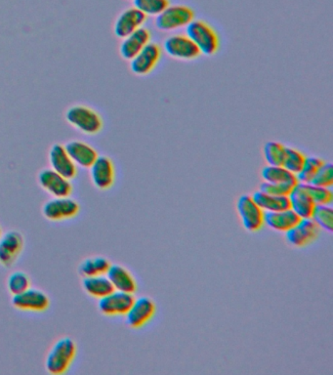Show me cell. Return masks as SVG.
Listing matches in <instances>:
<instances>
[{
    "instance_id": "d590c367",
    "label": "cell",
    "mask_w": 333,
    "mask_h": 375,
    "mask_svg": "<svg viewBox=\"0 0 333 375\" xmlns=\"http://www.w3.org/2000/svg\"><path fill=\"white\" fill-rule=\"evenodd\" d=\"M1 235H2V229H1V226H0V237H1Z\"/></svg>"
},
{
    "instance_id": "f1b7e54d",
    "label": "cell",
    "mask_w": 333,
    "mask_h": 375,
    "mask_svg": "<svg viewBox=\"0 0 333 375\" xmlns=\"http://www.w3.org/2000/svg\"><path fill=\"white\" fill-rule=\"evenodd\" d=\"M306 192L310 195L316 205H330L333 202L332 188L314 186L312 184H303Z\"/></svg>"
},
{
    "instance_id": "836d02e7",
    "label": "cell",
    "mask_w": 333,
    "mask_h": 375,
    "mask_svg": "<svg viewBox=\"0 0 333 375\" xmlns=\"http://www.w3.org/2000/svg\"><path fill=\"white\" fill-rule=\"evenodd\" d=\"M312 185L314 186L332 188L333 186V166L332 163H324L317 171Z\"/></svg>"
},
{
    "instance_id": "4dcf8cb0",
    "label": "cell",
    "mask_w": 333,
    "mask_h": 375,
    "mask_svg": "<svg viewBox=\"0 0 333 375\" xmlns=\"http://www.w3.org/2000/svg\"><path fill=\"white\" fill-rule=\"evenodd\" d=\"M134 7L146 16H158L169 6L168 0H133Z\"/></svg>"
},
{
    "instance_id": "f546056e",
    "label": "cell",
    "mask_w": 333,
    "mask_h": 375,
    "mask_svg": "<svg viewBox=\"0 0 333 375\" xmlns=\"http://www.w3.org/2000/svg\"><path fill=\"white\" fill-rule=\"evenodd\" d=\"M306 155L293 148L285 147V155L282 166L293 174H297L305 163Z\"/></svg>"
},
{
    "instance_id": "d6986e66",
    "label": "cell",
    "mask_w": 333,
    "mask_h": 375,
    "mask_svg": "<svg viewBox=\"0 0 333 375\" xmlns=\"http://www.w3.org/2000/svg\"><path fill=\"white\" fill-rule=\"evenodd\" d=\"M66 150L76 166L90 168L97 160V150L86 143L81 141H71L65 146Z\"/></svg>"
},
{
    "instance_id": "8992f818",
    "label": "cell",
    "mask_w": 333,
    "mask_h": 375,
    "mask_svg": "<svg viewBox=\"0 0 333 375\" xmlns=\"http://www.w3.org/2000/svg\"><path fill=\"white\" fill-rule=\"evenodd\" d=\"M79 210L78 202L70 197H54L45 203L42 213L50 221H63L76 217Z\"/></svg>"
},
{
    "instance_id": "d4e9b609",
    "label": "cell",
    "mask_w": 333,
    "mask_h": 375,
    "mask_svg": "<svg viewBox=\"0 0 333 375\" xmlns=\"http://www.w3.org/2000/svg\"><path fill=\"white\" fill-rule=\"evenodd\" d=\"M263 180L269 183L290 184L296 186L298 184L295 174L290 173L282 165H268L263 168Z\"/></svg>"
},
{
    "instance_id": "9c48e42d",
    "label": "cell",
    "mask_w": 333,
    "mask_h": 375,
    "mask_svg": "<svg viewBox=\"0 0 333 375\" xmlns=\"http://www.w3.org/2000/svg\"><path fill=\"white\" fill-rule=\"evenodd\" d=\"M25 244L20 232L9 231L0 237V264L11 267L22 252Z\"/></svg>"
},
{
    "instance_id": "484cf974",
    "label": "cell",
    "mask_w": 333,
    "mask_h": 375,
    "mask_svg": "<svg viewBox=\"0 0 333 375\" xmlns=\"http://www.w3.org/2000/svg\"><path fill=\"white\" fill-rule=\"evenodd\" d=\"M112 264L105 257H90L79 264L78 272L83 278L107 274Z\"/></svg>"
},
{
    "instance_id": "d6a6232c",
    "label": "cell",
    "mask_w": 333,
    "mask_h": 375,
    "mask_svg": "<svg viewBox=\"0 0 333 375\" xmlns=\"http://www.w3.org/2000/svg\"><path fill=\"white\" fill-rule=\"evenodd\" d=\"M30 278L24 272H14V273L10 274L9 278L7 279L8 290L12 295L20 294V293L30 289Z\"/></svg>"
},
{
    "instance_id": "4316f807",
    "label": "cell",
    "mask_w": 333,
    "mask_h": 375,
    "mask_svg": "<svg viewBox=\"0 0 333 375\" xmlns=\"http://www.w3.org/2000/svg\"><path fill=\"white\" fill-rule=\"evenodd\" d=\"M311 218L319 229L326 230L329 233L333 231V210L330 205H316Z\"/></svg>"
},
{
    "instance_id": "603a6c76",
    "label": "cell",
    "mask_w": 333,
    "mask_h": 375,
    "mask_svg": "<svg viewBox=\"0 0 333 375\" xmlns=\"http://www.w3.org/2000/svg\"><path fill=\"white\" fill-rule=\"evenodd\" d=\"M251 197L264 212L281 211L290 208L289 195H272L258 191Z\"/></svg>"
},
{
    "instance_id": "4fadbf2b",
    "label": "cell",
    "mask_w": 333,
    "mask_h": 375,
    "mask_svg": "<svg viewBox=\"0 0 333 375\" xmlns=\"http://www.w3.org/2000/svg\"><path fill=\"white\" fill-rule=\"evenodd\" d=\"M39 181L45 191L54 197H70L73 192L71 180L53 169H44L39 175Z\"/></svg>"
},
{
    "instance_id": "5b68a950",
    "label": "cell",
    "mask_w": 333,
    "mask_h": 375,
    "mask_svg": "<svg viewBox=\"0 0 333 375\" xmlns=\"http://www.w3.org/2000/svg\"><path fill=\"white\" fill-rule=\"evenodd\" d=\"M237 210L242 226L248 232H257L264 226V211L251 195H244L237 202Z\"/></svg>"
},
{
    "instance_id": "ffe728a7",
    "label": "cell",
    "mask_w": 333,
    "mask_h": 375,
    "mask_svg": "<svg viewBox=\"0 0 333 375\" xmlns=\"http://www.w3.org/2000/svg\"><path fill=\"white\" fill-rule=\"evenodd\" d=\"M290 210L294 211L300 219L311 218L316 207L310 195L306 192L304 185L298 183L289 195Z\"/></svg>"
},
{
    "instance_id": "277c9868",
    "label": "cell",
    "mask_w": 333,
    "mask_h": 375,
    "mask_svg": "<svg viewBox=\"0 0 333 375\" xmlns=\"http://www.w3.org/2000/svg\"><path fill=\"white\" fill-rule=\"evenodd\" d=\"M195 13L191 8L184 5L166 7L157 16L155 26L160 31H173L186 26L194 20Z\"/></svg>"
},
{
    "instance_id": "8fae6325",
    "label": "cell",
    "mask_w": 333,
    "mask_h": 375,
    "mask_svg": "<svg viewBox=\"0 0 333 375\" xmlns=\"http://www.w3.org/2000/svg\"><path fill=\"white\" fill-rule=\"evenodd\" d=\"M155 304L149 297L135 299L131 308L126 314V324L132 329H140L149 323L155 315Z\"/></svg>"
},
{
    "instance_id": "2e32d148",
    "label": "cell",
    "mask_w": 333,
    "mask_h": 375,
    "mask_svg": "<svg viewBox=\"0 0 333 375\" xmlns=\"http://www.w3.org/2000/svg\"><path fill=\"white\" fill-rule=\"evenodd\" d=\"M50 165L53 170L66 177L68 180L75 178L78 174V166L68 155L62 145H54L49 153Z\"/></svg>"
},
{
    "instance_id": "7c38bea8",
    "label": "cell",
    "mask_w": 333,
    "mask_h": 375,
    "mask_svg": "<svg viewBox=\"0 0 333 375\" xmlns=\"http://www.w3.org/2000/svg\"><path fill=\"white\" fill-rule=\"evenodd\" d=\"M165 52L169 56L180 60H194L200 55V50L186 34L169 36L165 41Z\"/></svg>"
},
{
    "instance_id": "6da1fadb",
    "label": "cell",
    "mask_w": 333,
    "mask_h": 375,
    "mask_svg": "<svg viewBox=\"0 0 333 375\" xmlns=\"http://www.w3.org/2000/svg\"><path fill=\"white\" fill-rule=\"evenodd\" d=\"M76 342L70 337H63L58 340L50 349L45 361V368L49 374H64L71 368L76 356Z\"/></svg>"
},
{
    "instance_id": "52a82bcc",
    "label": "cell",
    "mask_w": 333,
    "mask_h": 375,
    "mask_svg": "<svg viewBox=\"0 0 333 375\" xmlns=\"http://www.w3.org/2000/svg\"><path fill=\"white\" fill-rule=\"evenodd\" d=\"M321 229L312 218L300 219L293 228L285 233L287 242L292 247H304L318 240Z\"/></svg>"
},
{
    "instance_id": "ac0fdd59",
    "label": "cell",
    "mask_w": 333,
    "mask_h": 375,
    "mask_svg": "<svg viewBox=\"0 0 333 375\" xmlns=\"http://www.w3.org/2000/svg\"><path fill=\"white\" fill-rule=\"evenodd\" d=\"M150 34L145 28H139L123 38L121 44V55L123 59L130 61L149 43Z\"/></svg>"
},
{
    "instance_id": "1f68e13d",
    "label": "cell",
    "mask_w": 333,
    "mask_h": 375,
    "mask_svg": "<svg viewBox=\"0 0 333 375\" xmlns=\"http://www.w3.org/2000/svg\"><path fill=\"white\" fill-rule=\"evenodd\" d=\"M285 147L277 142H268L264 147V157L269 165H282Z\"/></svg>"
},
{
    "instance_id": "30bf717a",
    "label": "cell",
    "mask_w": 333,
    "mask_h": 375,
    "mask_svg": "<svg viewBox=\"0 0 333 375\" xmlns=\"http://www.w3.org/2000/svg\"><path fill=\"white\" fill-rule=\"evenodd\" d=\"M12 305L18 310L39 313L49 308L50 299L46 293L30 287L20 294L13 295Z\"/></svg>"
},
{
    "instance_id": "7402d4cb",
    "label": "cell",
    "mask_w": 333,
    "mask_h": 375,
    "mask_svg": "<svg viewBox=\"0 0 333 375\" xmlns=\"http://www.w3.org/2000/svg\"><path fill=\"white\" fill-rule=\"evenodd\" d=\"M115 290L133 294L137 289L136 281L130 272L121 265H111L107 274Z\"/></svg>"
},
{
    "instance_id": "44dd1931",
    "label": "cell",
    "mask_w": 333,
    "mask_h": 375,
    "mask_svg": "<svg viewBox=\"0 0 333 375\" xmlns=\"http://www.w3.org/2000/svg\"><path fill=\"white\" fill-rule=\"evenodd\" d=\"M300 218L294 211L285 210L264 213V225L275 231L287 233L299 222Z\"/></svg>"
},
{
    "instance_id": "83f0119b",
    "label": "cell",
    "mask_w": 333,
    "mask_h": 375,
    "mask_svg": "<svg viewBox=\"0 0 333 375\" xmlns=\"http://www.w3.org/2000/svg\"><path fill=\"white\" fill-rule=\"evenodd\" d=\"M324 160L316 157H306L305 163L301 168L299 173L296 174L298 183L310 184L313 180L314 176L316 175L317 171L324 165Z\"/></svg>"
},
{
    "instance_id": "e575fe53",
    "label": "cell",
    "mask_w": 333,
    "mask_h": 375,
    "mask_svg": "<svg viewBox=\"0 0 333 375\" xmlns=\"http://www.w3.org/2000/svg\"><path fill=\"white\" fill-rule=\"evenodd\" d=\"M294 187L290 184L264 182V183L260 185V191L272 195H289Z\"/></svg>"
},
{
    "instance_id": "3957f363",
    "label": "cell",
    "mask_w": 333,
    "mask_h": 375,
    "mask_svg": "<svg viewBox=\"0 0 333 375\" xmlns=\"http://www.w3.org/2000/svg\"><path fill=\"white\" fill-rule=\"evenodd\" d=\"M68 123L88 135L99 133L103 128L101 115L86 106H73L66 113Z\"/></svg>"
},
{
    "instance_id": "ba28073f",
    "label": "cell",
    "mask_w": 333,
    "mask_h": 375,
    "mask_svg": "<svg viewBox=\"0 0 333 375\" xmlns=\"http://www.w3.org/2000/svg\"><path fill=\"white\" fill-rule=\"evenodd\" d=\"M134 300L135 298L131 293L113 290L107 297L99 299L98 308L105 316H125L133 304Z\"/></svg>"
},
{
    "instance_id": "7a4b0ae2",
    "label": "cell",
    "mask_w": 333,
    "mask_h": 375,
    "mask_svg": "<svg viewBox=\"0 0 333 375\" xmlns=\"http://www.w3.org/2000/svg\"><path fill=\"white\" fill-rule=\"evenodd\" d=\"M186 36L194 42L200 54L212 56L218 51L219 38L216 31L203 21H194L186 26Z\"/></svg>"
},
{
    "instance_id": "5bb4252c",
    "label": "cell",
    "mask_w": 333,
    "mask_h": 375,
    "mask_svg": "<svg viewBox=\"0 0 333 375\" xmlns=\"http://www.w3.org/2000/svg\"><path fill=\"white\" fill-rule=\"evenodd\" d=\"M90 176L94 186L99 190H109L115 183L116 170L113 160L110 158L102 155L98 157L93 165L90 168Z\"/></svg>"
},
{
    "instance_id": "9a60e30c",
    "label": "cell",
    "mask_w": 333,
    "mask_h": 375,
    "mask_svg": "<svg viewBox=\"0 0 333 375\" xmlns=\"http://www.w3.org/2000/svg\"><path fill=\"white\" fill-rule=\"evenodd\" d=\"M161 56L160 47L157 43L149 42L130 60V68L135 75L146 76L154 70Z\"/></svg>"
},
{
    "instance_id": "cb8c5ba5",
    "label": "cell",
    "mask_w": 333,
    "mask_h": 375,
    "mask_svg": "<svg viewBox=\"0 0 333 375\" xmlns=\"http://www.w3.org/2000/svg\"><path fill=\"white\" fill-rule=\"evenodd\" d=\"M83 287L84 292L91 297L101 299V298L107 297L111 292H113V284H111L110 279L106 274L102 276L87 277L83 281Z\"/></svg>"
},
{
    "instance_id": "e0dca14e",
    "label": "cell",
    "mask_w": 333,
    "mask_h": 375,
    "mask_svg": "<svg viewBox=\"0 0 333 375\" xmlns=\"http://www.w3.org/2000/svg\"><path fill=\"white\" fill-rule=\"evenodd\" d=\"M147 16L143 14L136 8H129L118 16L115 23L116 36L120 38H126L133 33V31L142 28L143 24L146 22Z\"/></svg>"
}]
</instances>
